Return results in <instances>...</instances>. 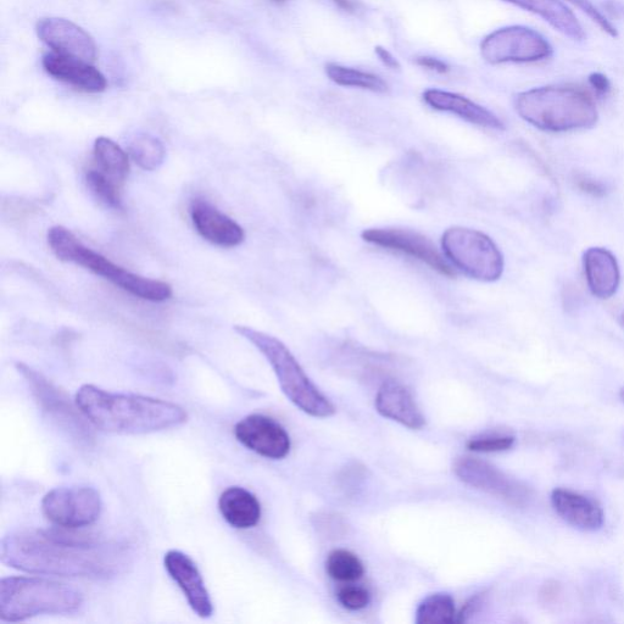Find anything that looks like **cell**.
Wrapping results in <instances>:
<instances>
[{
	"mask_svg": "<svg viewBox=\"0 0 624 624\" xmlns=\"http://www.w3.org/2000/svg\"><path fill=\"white\" fill-rule=\"evenodd\" d=\"M415 61L417 65L421 66V68L437 72V74H447L450 70L447 63H444V61L437 58L419 57L416 58Z\"/></svg>",
	"mask_w": 624,
	"mask_h": 624,
	"instance_id": "836d02e7",
	"label": "cell"
},
{
	"mask_svg": "<svg viewBox=\"0 0 624 624\" xmlns=\"http://www.w3.org/2000/svg\"><path fill=\"white\" fill-rule=\"evenodd\" d=\"M326 571L334 581L355 582L364 576L365 568L359 557L348 550H333L327 557Z\"/></svg>",
	"mask_w": 624,
	"mask_h": 624,
	"instance_id": "83f0119b",
	"label": "cell"
},
{
	"mask_svg": "<svg viewBox=\"0 0 624 624\" xmlns=\"http://www.w3.org/2000/svg\"><path fill=\"white\" fill-rule=\"evenodd\" d=\"M550 500L556 514L568 525L584 532H595L603 528L604 510L595 500L562 488L555 489Z\"/></svg>",
	"mask_w": 624,
	"mask_h": 624,
	"instance_id": "ac0fdd59",
	"label": "cell"
},
{
	"mask_svg": "<svg viewBox=\"0 0 624 624\" xmlns=\"http://www.w3.org/2000/svg\"><path fill=\"white\" fill-rule=\"evenodd\" d=\"M623 325H624V315H623Z\"/></svg>",
	"mask_w": 624,
	"mask_h": 624,
	"instance_id": "f35d334b",
	"label": "cell"
},
{
	"mask_svg": "<svg viewBox=\"0 0 624 624\" xmlns=\"http://www.w3.org/2000/svg\"><path fill=\"white\" fill-rule=\"evenodd\" d=\"M365 242L393 252L411 256L437 271L440 275L455 277L456 271L436 245L422 234L403 228H370L362 232Z\"/></svg>",
	"mask_w": 624,
	"mask_h": 624,
	"instance_id": "7c38bea8",
	"label": "cell"
},
{
	"mask_svg": "<svg viewBox=\"0 0 624 624\" xmlns=\"http://www.w3.org/2000/svg\"><path fill=\"white\" fill-rule=\"evenodd\" d=\"M86 182L89 189L96 197L110 208L122 209L121 186L104 172L97 169L87 171Z\"/></svg>",
	"mask_w": 624,
	"mask_h": 624,
	"instance_id": "f1b7e54d",
	"label": "cell"
},
{
	"mask_svg": "<svg viewBox=\"0 0 624 624\" xmlns=\"http://www.w3.org/2000/svg\"><path fill=\"white\" fill-rule=\"evenodd\" d=\"M375 53L378 59L382 61V64L384 66H387L388 69L399 70L401 68L398 59L395 58L394 55L390 53L389 50H387L386 48L377 46L375 48Z\"/></svg>",
	"mask_w": 624,
	"mask_h": 624,
	"instance_id": "d590c367",
	"label": "cell"
},
{
	"mask_svg": "<svg viewBox=\"0 0 624 624\" xmlns=\"http://www.w3.org/2000/svg\"><path fill=\"white\" fill-rule=\"evenodd\" d=\"M482 58L489 64L537 63L553 55V47L539 32L509 26L490 33L481 43Z\"/></svg>",
	"mask_w": 624,
	"mask_h": 624,
	"instance_id": "ba28073f",
	"label": "cell"
},
{
	"mask_svg": "<svg viewBox=\"0 0 624 624\" xmlns=\"http://www.w3.org/2000/svg\"><path fill=\"white\" fill-rule=\"evenodd\" d=\"M93 156L98 170L119 182L120 185L125 182L128 174H130V158L113 139L107 137L96 139L93 146Z\"/></svg>",
	"mask_w": 624,
	"mask_h": 624,
	"instance_id": "cb8c5ba5",
	"label": "cell"
},
{
	"mask_svg": "<svg viewBox=\"0 0 624 624\" xmlns=\"http://www.w3.org/2000/svg\"><path fill=\"white\" fill-rule=\"evenodd\" d=\"M455 475L472 488L482 490L514 506H525L532 498L529 488L505 475L497 467L476 458H459L454 464Z\"/></svg>",
	"mask_w": 624,
	"mask_h": 624,
	"instance_id": "8fae6325",
	"label": "cell"
},
{
	"mask_svg": "<svg viewBox=\"0 0 624 624\" xmlns=\"http://www.w3.org/2000/svg\"><path fill=\"white\" fill-rule=\"evenodd\" d=\"M128 150L132 160L143 170L155 171L164 164L166 150L163 142L148 133L133 137Z\"/></svg>",
	"mask_w": 624,
	"mask_h": 624,
	"instance_id": "484cf974",
	"label": "cell"
},
{
	"mask_svg": "<svg viewBox=\"0 0 624 624\" xmlns=\"http://www.w3.org/2000/svg\"><path fill=\"white\" fill-rule=\"evenodd\" d=\"M164 565L169 576L185 594L195 614L204 620L213 616L214 604L209 590L206 588L202 573L191 557L180 550H170L164 557Z\"/></svg>",
	"mask_w": 624,
	"mask_h": 624,
	"instance_id": "9a60e30c",
	"label": "cell"
},
{
	"mask_svg": "<svg viewBox=\"0 0 624 624\" xmlns=\"http://www.w3.org/2000/svg\"><path fill=\"white\" fill-rule=\"evenodd\" d=\"M516 438L512 436H488L471 439L467 448L476 453H500L514 447Z\"/></svg>",
	"mask_w": 624,
	"mask_h": 624,
	"instance_id": "f546056e",
	"label": "cell"
},
{
	"mask_svg": "<svg viewBox=\"0 0 624 624\" xmlns=\"http://www.w3.org/2000/svg\"><path fill=\"white\" fill-rule=\"evenodd\" d=\"M620 398H621V400H622V401H623V403H624V388H622V389H621V392H620Z\"/></svg>",
	"mask_w": 624,
	"mask_h": 624,
	"instance_id": "74e56055",
	"label": "cell"
},
{
	"mask_svg": "<svg viewBox=\"0 0 624 624\" xmlns=\"http://www.w3.org/2000/svg\"><path fill=\"white\" fill-rule=\"evenodd\" d=\"M583 264L588 287L595 297H614L621 280L615 255L605 248H590L584 254Z\"/></svg>",
	"mask_w": 624,
	"mask_h": 624,
	"instance_id": "44dd1931",
	"label": "cell"
},
{
	"mask_svg": "<svg viewBox=\"0 0 624 624\" xmlns=\"http://www.w3.org/2000/svg\"><path fill=\"white\" fill-rule=\"evenodd\" d=\"M42 64L50 76L80 91L100 93L107 89V78L89 61L50 53L44 55Z\"/></svg>",
	"mask_w": 624,
	"mask_h": 624,
	"instance_id": "e0dca14e",
	"label": "cell"
},
{
	"mask_svg": "<svg viewBox=\"0 0 624 624\" xmlns=\"http://www.w3.org/2000/svg\"><path fill=\"white\" fill-rule=\"evenodd\" d=\"M567 2L576 5L579 10H582L583 13L587 14L590 19H592L596 25L600 27L601 30L607 33V35L611 37H617L618 32L616 27L611 24L609 20L606 19L604 14H601L598 8L590 2V0H567Z\"/></svg>",
	"mask_w": 624,
	"mask_h": 624,
	"instance_id": "1f68e13d",
	"label": "cell"
},
{
	"mask_svg": "<svg viewBox=\"0 0 624 624\" xmlns=\"http://www.w3.org/2000/svg\"><path fill=\"white\" fill-rule=\"evenodd\" d=\"M517 114L534 127L548 132H570L593 127L598 109L592 97L572 87H539L518 94Z\"/></svg>",
	"mask_w": 624,
	"mask_h": 624,
	"instance_id": "3957f363",
	"label": "cell"
},
{
	"mask_svg": "<svg viewBox=\"0 0 624 624\" xmlns=\"http://www.w3.org/2000/svg\"><path fill=\"white\" fill-rule=\"evenodd\" d=\"M339 603L345 609L351 611H359L369 606L371 601V595L369 590L365 588L356 587V585H347L339 590L337 595Z\"/></svg>",
	"mask_w": 624,
	"mask_h": 624,
	"instance_id": "4dcf8cb0",
	"label": "cell"
},
{
	"mask_svg": "<svg viewBox=\"0 0 624 624\" xmlns=\"http://www.w3.org/2000/svg\"><path fill=\"white\" fill-rule=\"evenodd\" d=\"M589 85L592 86L594 91L601 96H606L611 91V82L605 75L600 72H595L588 78Z\"/></svg>",
	"mask_w": 624,
	"mask_h": 624,
	"instance_id": "e575fe53",
	"label": "cell"
},
{
	"mask_svg": "<svg viewBox=\"0 0 624 624\" xmlns=\"http://www.w3.org/2000/svg\"><path fill=\"white\" fill-rule=\"evenodd\" d=\"M102 510L103 501L98 490L88 486L55 488L42 500L43 515L49 522L74 531L93 525Z\"/></svg>",
	"mask_w": 624,
	"mask_h": 624,
	"instance_id": "9c48e42d",
	"label": "cell"
},
{
	"mask_svg": "<svg viewBox=\"0 0 624 624\" xmlns=\"http://www.w3.org/2000/svg\"><path fill=\"white\" fill-rule=\"evenodd\" d=\"M72 532H11L2 540L0 557L4 565L27 573L91 579L116 577L130 562L126 546Z\"/></svg>",
	"mask_w": 624,
	"mask_h": 624,
	"instance_id": "6da1fadb",
	"label": "cell"
},
{
	"mask_svg": "<svg viewBox=\"0 0 624 624\" xmlns=\"http://www.w3.org/2000/svg\"><path fill=\"white\" fill-rule=\"evenodd\" d=\"M191 217L195 230L205 241L224 248L238 247L244 242L243 228L230 216L221 213L219 209L204 200H194L191 206Z\"/></svg>",
	"mask_w": 624,
	"mask_h": 624,
	"instance_id": "2e32d148",
	"label": "cell"
},
{
	"mask_svg": "<svg viewBox=\"0 0 624 624\" xmlns=\"http://www.w3.org/2000/svg\"><path fill=\"white\" fill-rule=\"evenodd\" d=\"M333 2L338 8L348 11V13H355L356 9H358V5H356L354 0H333Z\"/></svg>",
	"mask_w": 624,
	"mask_h": 624,
	"instance_id": "8d00e7d4",
	"label": "cell"
},
{
	"mask_svg": "<svg viewBox=\"0 0 624 624\" xmlns=\"http://www.w3.org/2000/svg\"><path fill=\"white\" fill-rule=\"evenodd\" d=\"M234 436L245 448L266 459L281 460L291 451V438L280 423L264 415H249L234 427Z\"/></svg>",
	"mask_w": 624,
	"mask_h": 624,
	"instance_id": "4fadbf2b",
	"label": "cell"
},
{
	"mask_svg": "<svg viewBox=\"0 0 624 624\" xmlns=\"http://www.w3.org/2000/svg\"><path fill=\"white\" fill-rule=\"evenodd\" d=\"M422 98L428 107L458 115L472 125L499 131L505 128L503 121L492 111L458 93L442 91V89H427Z\"/></svg>",
	"mask_w": 624,
	"mask_h": 624,
	"instance_id": "d6986e66",
	"label": "cell"
},
{
	"mask_svg": "<svg viewBox=\"0 0 624 624\" xmlns=\"http://www.w3.org/2000/svg\"><path fill=\"white\" fill-rule=\"evenodd\" d=\"M37 35L54 53L93 63L97 58L96 42L89 33L74 22L61 18L42 19Z\"/></svg>",
	"mask_w": 624,
	"mask_h": 624,
	"instance_id": "5bb4252c",
	"label": "cell"
},
{
	"mask_svg": "<svg viewBox=\"0 0 624 624\" xmlns=\"http://www.w3.org/2000/svg\"><path fill=\"white\" fill-rule=\"evenodd\" d=\"M505 2L540 16L572 41L581 42L585 39V32L576 15L560 0H505Z\"/></svg>",
	"mask_w": 624,
	"mask_h": 624,
	"instance_id": "7402d4cb",
	"label": "cell"
},
{
	"mask_svg": "<svg viewBox=\"0 0 624 624\" xmlns=\"http://www.w3.org/2000/svg\"><path fill=\"white\" fill-rule=\"evenodd\" d=\"M576 185L583 193L592 195L595 198L604 197L606 194V187L603 183L595 181L588 176L578 175L576 177Z\"/></svg>",
	"mask_w": 624,
	"mask_h": 624,
	"instance_id": "d6a6232c",
	"label": "cell"
},
{
	"mask_svg": "<svg viewBox=\"0 0 624 624\" xmlns=\"http://www.w3.org/2000/svg\"><path fill=\"white\" fill-rule=\"evenodd\" d=\"M234 330L265 356L282 392L297 408L319 419L336 414L334 405L311 382L291 350L280 339L248 326H236Z\"/></svg>",
	"mask_w": 624,
	"mask_h": 624,
	"instance_id": "8992f818",
	"label": "cell"
},
{
	"mask_svg": "<svg viewBox=\"0 0 624 624\" xmlns=\"http://www.w3.org/2000/svg\"><path fill=\"white\" fill-rule=\"evenodd\" d=\"M445 258L451 266L481 282L498 281L504 256L487 234L466 227H450L442 237Z\"/></svg>",
	"mask_w": 624,
	"mask_h": 624,
	"instance_id": "52a82bcc",
	"label": "cell"
},
{
	"mask_svg": "<svg viewBox=\"0 0 624 624\" xmlns=\"http://www.w3.org/2000/svg\"><path fill=\"white\" fill-rule=\"evenodd\" d=\"M82 604L80 590L52 579L8 577L0 581V620L4 622L74 614Z\"/></svg>",
	"mask_w": 624,
	"mask_h": 624,
	"instance_id": "277c9868",
	"label": "cell"
},
{
	"mask_svg": "<svg viewBox=\"0 0 624 624\" xmlns=\"http://www.w3.org/2000/svg\"><path fill=\"white\" fill-rule=\"evenodd\" d=\"M376 409L386 419L410 429H421L426 426L425 416L409 389L398 382L388 381L378 390Z\"/></svg>",
	"mask_w": 624,
	"mask_h": 624,
	"instance_id": "ffe728a7",
	"label": "cell"
},
{
	"mask_svg": "<svg viewBox=\"0 0 624 624\" xmlns=\"http://www.w3.org/2000/svg\"><path fill=\"white\" fill-rule=\"evenodd\" d=\"M75 404L86 420L108 433L149 434L180 427L188 421L187 411L171 401L111 393L92 384L78 389Z\"/></svg>",
	"mask_w": 624,
	"mask_h": 624,
	"instance_id": "7a4b0ae2",
	"label": "cell"
},
{
	"mask_svg": "<svg viewBox=\"0 0 624 624\" xmlns=\"http://www.w3.org/2000/svg\"><path fill=\"white\" fill-rule=\"evenodd\" d=\"M48 244L57 258L76 264L105 278L136 298L160 303L172 297L169 283L136 275L86 247L68 228L54 226L48 232Z\"/></svg>",
	"mask_w": 624,
	"mask_h": 624,
	"instance_id": "5b68a950",
	"label": "cell"
},
{
	"mask_svg": "<svg viewBox=\"0 0 624 624\" xmlns=\"http://www.w3.org/2000/svg\"><path fill=\"white\" fill-rule=\"evenodd\" d=\"M456 622L455 601L449 594L429 595L416 612L417 624H445Z\"/></svg>",
	"mask_w": 624,
	"mask_h": 624,
	"instance_id": "4316f807",
	"label": "cell"
},
{
	"mask_svg": "<svg viewBox=\"0 0 624 624\" xmlns=\"http://www.w3.org/2000/svg\"><path fill=\"white\" fill-rule=\"evenodd\" d=\"M16 370L25 378L27 384L31 388L33 397L41 408L53 417L58 425L63 427L70 436L81 442H88L92 439L91 428H89L82 417L78 415V408H74L70 403V399L65 393L49 382L46 377L36 370H33L24 362L16 364Z\"/></svg>",
	"mask_w": 624,
	"mask_h": 624,
	"instance_id": "30bf717a",
	"label": "cell"
},
{
	"mask_svg": "<svg viewBox=\"0 0 624 624\" xmlns=\"http://www.w3.org/2000/svg\"><path fill=\"white\" fill-rule=\"evenodd\" d=\"M219 509L228 525L237 529L253 528L260 522L258 498L242 487H230L221 494Z\"/></svg>",
	"mask_w": 624,
	"mask_h": 624,
	"instance_id": "603a6c76",
	"label": "cell"
},
{
	"mask_svg": "<svg viewBox=\"0 0 624 624\" xmlns=\"http://www.w3.org/2000/svg\"><path fill=\"white\" fill-rule=\"evenodd\" d=\"M326 75L338 86L360 88L375 93H387L389 91L388 83L380 76L371 74V72L347 68V66L338 64H328Z\"/></svg>",
	"mask_w": 624,
	"mask_h": 624,
	"instance_id": "d4e9b609",
	"label": "cell"
}]
</instances>
